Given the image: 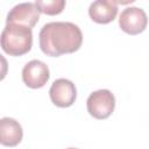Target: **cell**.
<instances>
[{"instance_id":"1","label":"cell","mask_w":149,"mask_h":149,"mask_svg":"<svg viewBox=\"0 0 149 149\" xmlns=\"http://www.w3.org/2000/svg\"><path fill=\"white\" fill-rule=\"evenodd\" d=\"M41 50L52 57L77 51L83 43L80 28L72 22H49L42 27L38 34Z\"/></svg>"},{"instance_id":"2","label":"cell","mask_w":149,"mask_h":149,"mask_svg":"<svg viewBox=\"0 0 149 149\" xmlns=\"http://www.w3.org/2000/svg\"><path fill=\"white\" fill-rule=\"evenodd\" d=\"M31 28L17 23H8L5 26L1 33V48L6 54L21 56L27 54L31 49Z\"/></svg>"},{"instance_id":"3","label":"cell","mask_w":149,"mask_h":149,"mask_svg":"<svg viewBox=\"0 0 149 149\" xmlns=\"http://www.w3.org/2000/svg\"><path fill=\"white\" fill-rule=\"evenodd\" d=\"M86 107L93 118L99 120L107 119L114 111L115 98L109 90H98L88 95Z\"/></svg>"},{"instance_id":"4","label":"cell","mask_w":149,"mask_h":149,"mask_svg":"<svg viewBox=\"0 0 149 149\" xmlns=\"http://www.w3.org/2000/svg\"><path fill=\"white\" fill-rule=\"evenodd\" d=\"M148 23V17L146 12L139 7H127L125 8L119 17V26L120 28L129 34L136 35L142 33Z\"/></svg>"},{"instance_id":"5","label":"cell","mask_w":149,"mask_h":149,"mask_svg":"<svg viewBox=\"0 0 149 149\" xmlns=\"http://www.w3.org/2000/svg\"><path fill=\"white\" fill-rule=\"evenodd\" d=\"M40 9L35 2H22L15 5L8 13L6 24L17 23L29 28H33L40 19Z\"/></svg>"},{"instance_id":"6","label":"cell","mask_w":149,"mask_h":149,"mask_svg":"<svg viewBox=\"0 0 149 149\" xmlns=\"http://www.w3.org/2000/svg\"><path fill=\"white\" fill-rule=\"evenodd\" d=\"M50 72L45 63L38 59L28 62L22 69V80L30 88H41L49 80Z\"/></svg>"},{"instance_id":"7","label":"cell","mask_w":149,"mask_h":149,"mask_svg":"<svg viewBox=\"0 0 149 149\" xmlns=\"http://www.w3.org/2000/svg\"><path fill=\"white\" fill-rule=\"evenodd\" d=\"M49 95L52 104L57 107H69L76 100L77 90L71 80L59 78L52 83L49 90Z\"/></svg>"},{"instance_id":"8","label":"cell","mask_w":149,"mask_h":149,"mask_svg":"<svg viewBox=\"0 0 149 149\" xmlns=\"http://www.w3.org/2000/svg\"><path fill=\"white\" fill-rule=\"evenodd\" d=\"M118 14V3L114 0H95L88 7L90 17L97 23H109Z\"/></svg>"},{"instance_id":"9","label":"cell","mask_w":149,"mask_h":149,"mask_svg":"<svg viewBox=\"0 0 149 149\" xmlns=\"http://www.w3.org/2000/svg\"><path fill=\"white\" fill-rule=\"evenodd\" d=\"M23 136L21 125L12 118H2L0 120V142L2 146H17Z\"/></svg>"},{"instance_id":"10","label":"cell","mask_w":149,"mask_h":149,"mask_svg":"<svg viewBox=\"0 0 149 149\" xmlns=\"http://www.w3.org/2000/svg\"><path fill=\"white\" fill-rule=\"evenodd\" d=\"M36 6L38 7L40 12L47 15H56L63 12L65 7L64 0H36Z\"/></svg>"},{"instance_id":"11","label":"cell","mask_w":149,"mask_h":149,"mask_svg":"<svg viewBox=\"0 0 149 149\" xmlns=\"http://www.w3.org/2000/svg\"><path fill=\"white\" fill-rule=\"evenodd\" d=\"M68 149H77V148H68Z\"/></svg>"}]
</instances>
